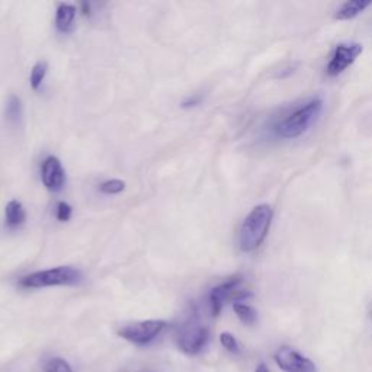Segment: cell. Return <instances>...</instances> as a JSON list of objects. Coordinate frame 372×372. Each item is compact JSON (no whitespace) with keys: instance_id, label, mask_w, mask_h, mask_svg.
<instances>
[{"instance_id":"6da1fadb","label":"cell","mask_w":372,"mask_h":372,"mask_svg":"<svg viewBox=\"0 0 372 372\" xmlns=\"http://www.w3.org/2000/svg\"><path fill=\"white\" fill-rule=\"evenodd\" d=\"M274 210L271 205L259 204L247 214L239 231V246L242 251L251 253L260 247L269 233Z\"/></svg>"},{"instance_id":"7a4b0ae2","label":"cell","mask_w":372,"mask_h":372,"mask_svg":"<svg viewBox=\"0 0 372 372\" xmlns=\"http://www.w3.org/2000/svg\"><path fill=\"white\" fill-rule=\"evenodd\" d=\"M323 111V100L315 98L304 103L303 107L296 108L290 114L284 121H281L276 127V134L281 139L294 140L299 139L316 124Z\"/></svg>"},{"instance_id":"3957f363","label":"cell","mask_w":372,"mask_h":372,"mask_svg":"<svg viewBox=\"0 0 372 372\" xmlns=\"http://www.w3.org/2000/svg\"><path fill=\"white\" fill-rule=\"evenodd\" d=\"M82 272L71 266H57L53 269L38 271L19 279L21 288H46L58 285H76L82 281Z\"/></svg>"},{"instance_id":"277c9868","label":"cell","mask_w":372,"mask_h":372,"mask_svg":"<svg viewBox=\"0 0 372 372\" xmlns=\"http://www.w3.org/2000/svg\"><path fill=\"white\" fill-rule=\"evenodd\" d=\"M243 284V278L242 276H233L229 278L227 281L221 282L217 287H214L210 291V295H208V301H210V310H211V316L217 317L220 316V312L222 307L226 305L229 301L234 303H243V300L251 296L249 291L240 290V285Z\"/></svg>"},{"instance_id":"5b68a950","label":"cell","mask_w":372,"mask_h":372,"mask_svg":"<svg viewBox=\"0 0 372 372\" xmlns=\"http://www.w3.org/2000/svg\"><path fill=\"white\" fill-rule=\"evenodd\" d=\"M210 339V332L202 326L197 316H192L184 323L176 335V344L186 355H198Z\"/></svg>"},{"instance_id":"8992f818","label":"cell","mask_w":372,"mask_h":372,"mask_svg":"<svg viewBox=\"0 0 372 372\" xmlns=\"http://www.w3.org/2000/svg\"><path fill=\"white\" fill-rule=\"evenodd\" d=\"M166 327L168 323L165 320H145L121 327V329L118 330V336L137 346H145L152 344Z\"/></svg>"},{"instance_id":"52a82bcc","label":"cell","mask_w":372,"mask_h":372,"mask_svg":"<svg viewBox=\"0 0 372 372\" xmlns=\"http://www.w3.org/2000/svg\"><path fill=\"white\" fill-rule=\"evenodd\" d=\"M362 53V46L358 42H340L336 46L329 63H327L326 73L327 76L336 78L344 73L348 67H351L356 58Z\"/></svg>"},{"instance_id":"ba28073f","label":"cell","mask_w":372,"mask_h":372,"mask_svg":"<svg viewBox=\"0 0 372 372\" xmlns=\"http://www.w3.org/2000/svg\"><path fill=\"white\" fill-rule=\"evenodd\" d=\"M275 362L284 372H317L315 362L290 346L276 351Z\"/></svg>"},{"instance_id":"9c48e42d","label":"cell","mask_w":372,"mask_h":372,"mask_svg":"<svg viewBox=\"0 0 372 372\" xmlns=\"http://www.w3.org/2000/svg\"><path fill=\"white\" fill-rule=\"evenodd\" d=\"M42 184L51 192H60L66 184V173L62 161L54 156H48L41 165Z\"/></svg>"},{"instance_id":"30bf717a","label":"cell","mask_w":372,"mask_h":372,"mask_svg":"<svg viewBox=\"0 0 372 372\" xmlns=\"http://www.w3.org/2000/svg\"><path fill=\"white\" fill-rule=\"evenodd\" d=\"M25 220H26V213H25L24 205L17 200L8 202V205L5 206L6 227L9 230H18L19 227L25 224Z\"/></svg>"},{"instance_id":"8fae6325","label":"cell","mask_w":372,"mask_h":372,"mask_svg":"<svg viewBox=\"0 0 372 372\" xmlns=\"http://www.w3.org/2000/svg\"><path fill=\"white\" fill-rule=\"evenodd\" d=\"M74 18H76V8L69 3H60L55 12V28L60 33H69L73 26Z\"/></svg>"},{"instance_id":"7c38bea8","label":"cell","mask_w":372,"mask_h":372,"mask_svg":"<svg viewBox=\"0 0 372 372\" xmlns=\"http://www.w3.org/2000/svg\"><path fill=\"white\" fill-rule=\"evenodd\" d=\"M372 2H361V0H353V2H345L335 13V19L337 21H351L361 15L366 8H369Z\"/></svg>"},{"instance_id":"4fadbf2b","label":"cell","mask_w":372,"mask_h":372,"mask_svg":"<svg viewBox=\"0 0 372 372\" xmlns=\"http://www.w3.org/2000/svg\"><path fill=\"white\" fill-rule=\"evenodd\" d=\"M5 115L6 120L12 124H19L24 115V108H22V100L17 95H10L8 102H6V108H5Z\"/></svg>"},{"instance_id":"5bb4252c","label":"cell","mask_w":372,"mask_h":372,"mask_svg":"<svg viewBox=\"0 0 372 372\" xmlns=\"http://www.w3.org/2000/svg\"><path fill=\"white\" fill-rule=\"evenodd\" d=\"M233 310L236 312V316L240 319L242 323H245L246 326H253L258 321V312L256 310L253 308L249 304L245 303H234L233 304Z\"/></svg>"},{"instance_id":"9a60e30c","label":"cell","mask_w":372,"mask_h":372,"mask_svg":"<svg viewBox=\"0 0 372 372\" xmlns=\"http://www.w3.org/2000/svg\"><path fill=\"white\" fill-rule=\"evenodd\" d=\"M47 71H48V63L47 62H38L33 70H31V78H29V82H31V87L34 89V91H38V89L41 87L44 79H46L47 76Z\"/></svg>"},{"instance_id":"2e32d148","label":"cell","mask_w":372,"mask_h":372,"mask_svg":"<svg viewBox=\"0 0 372 372\" xmlns=\"http://www.w3.org/2000/svg\"><path fill=\"white\" fill-rule=\"evenodd\" d=\"M44 372H73L70 364L62 358H50L44 362Z\"/></svg>"},{"instance_id":"e0dca14e","label":"cell","mask_w":372,"mask_h":372,"mask_svg":"<svg viewBox=\"0 0 372 372\" xmlns=\"http://www.w3.org/2000/svg\"><path fill=\"white\" fill-rule=\"evenodd\" d=\"M125 189V182L121 179H109L102 182L99 186V191L105 195H116Z\"/></svg>"},{"instance_id":"ac0fdd59","label":"cell","mask_w":372,"mask_h":372,"mask_svg":"<svg viewBox=\"0 0 372 372\" xmlns=\"http://www.w3.org/2000/svg\"><path fill=\"white\" fill-rule=\"evenodd\" d=\"M220 342H221V345L222 348H224L227 352L230 353H240V346H239V342H237V339L231 335V333H221L220 335Z\"/></svg>"},{"instance_id":"d6986e66","label":"cell","mask_w":372,"mask_h":372,"mask_svg":"<svg viewBox=\"0 0 372 372\" xmlns=\"http://www.w3.org/2000/svg\"><path fill=\"white\" fill-rule=\"evenodd\" d=\"M71 214H73V208L64 202V201H60L55 206V217L58 221H62V222H66L71 218Z\"/></svg>"},{"instance_id":"ffe728a7","label":"cell","mask_w":372,"mask_h":372,"mask_svg":"<svg viewBox=\"0 0 372 372\" xmlns=\"http://www.w3.org/2000/svg\"><path fill=\"white\" fill-rule=\"evenodd\" d=\"M202 100H204V95H201V94H193V95L188 96L186 99H184V102L181 103V107L185 108V109L195 108V107L201 105Z\"/></svg>"},{"instance_id":"44dd1931","label":"cell","mask_w":372,"mask_h":372,"mask_svg":"<svg viewBox=\"0 0 372 372\" xmlns=\"http://www.w3.org/2000/svg\"><path fill=\"white\" fill-rule=\"evenodd\" d=\"M82 10H83V15H86V17H91L92 15V6L91 3H82Z\"/></svg>"},{"instance_id":"7402d4cb","label":"cell","mask_w":372,"mask_h":372,"mask_svg":"<svg viewBox=\"0 0 372 372\" xmlns=\"http://www.w3.org/2000/svg\"><path fill=\"white\" fill-rule=\"evenodd\" d=\"M255 372H271V369L267 368L265 364H260V365L256 368V371H255Z\"/></svg>"},{"instance_id":"603a6c76","label":"cell","mask_w":372,"mask_h":372,"mask_svg":"<svg viewBox=\"0 0 372 372\" xmlns=\"http://www.w3.org/2000/svg\"><path fill=\"white\" fill-rule=\"evenodd\" d=\"M140 372H153V371H150V369H143V371H140Z\"/></svg>"}]
</instances>
